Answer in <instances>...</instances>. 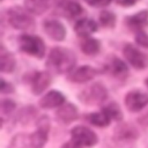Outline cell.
Returning a JSON list of instances; mask_svg holds the SVG:
<instances>
[{
  "label": "cell",
  "instance_id": "10",
  "mask_svg": "<svg viewBox=\"0 0 148 148\" xmlns=\"http://www.w3.org/2000/svg\"><path fill=\"white\" fill-rule=\"evenodd\" d=\"M139 136L138 130L131 124H120L116 127L113 138L118 142H132Z\"/></svg>",
  "mask_w": 148,
  "mask_h": 148
},
{
  "label": "cell",
  "instance_id": "11",
  "mask_svg": "<svg viewBox=\"0 0 148 148\" xmlns=\"http://www.w3.org/2000/svg\"><path fill=\"white\" fill-rule=\"evenodd\" d=\"M31 83V89L35 95L42 94L51 83V76L46 72H35L29 79Z\"/></svg>",
  "mask_w": 148,
  "mask_h": 148
},
{
  "label": "cell",
  "instance_id": "24",
  "mask_svg": "<svg viewBox=\"0 0 148 148\" xmlns=\"http://www.w3.org/2000/svg\"><path fill=\"white\" fill-rule=\"evenodd\" d=\"M103 110H104V111L108 113V116H109L111 119H113V120L119 121V120H121V118H123L121 110H120L119 105H118L116 102H110L108 105H105V106L103 108Z\"/></svg>",
  "mask_w": 148,
  "mask_h": 148
},
{
  "label": "cell",
  "instance_id": "30",
  "mask_svg": "<svg viewBox=\"0 0 148 148\" xmlns=\"http://www.w3.org/2000/svg\"><path fill=\"white\" fill-rule=\"evenodd\" d=\"M88 5L90 6H97V7H103V6H108L112 0H84Z\"/></svg>",
  "mask_w": 148,
  "mask_h": 148
},
{
  "label": "cell",
  "instance_id": "32",
  "mask_svg": "<svg viewBox=\"0 0 148 148\" xmlns=\"http://www.w3.org/2000/svg\"><path fill=\"white\" fill-rule=\"evenodd\" d=\"M138 120H139V123L142 124V125H148V111H147L145 114H142Z\"/></svg>",
  "mask_w": 148,
  "mask_h": 148
},
{
  "label": "cell",
  "instance_id": "5",
  "mask_svg": "<svg viewBox=\"0 0 148 148\" xmlns=\"http://www.w3.org/2000/svg\"><path fill=\"white\" fill-rule=\"evenodd\" d=\"M72 141H74L77 146H84V147H91L97 143V135L95 132L89 130L84 126H75L71 131Z\"/></svg>",
  "mask_w": 148,
  "mask_h": 148
},
{
  "label": "cell",
  "instance_id": "21",
  "mask_svg": "<svg viewBox=\"0 0 148 148\" xmlns=\"http://www.w3.org/2000/svg\"><path fill=\"white\" fill-rule=\"evenodd\" d=\"M86 119L90 124H92L95 126H98V127H105L111 121V118L108 116V113L104 110H102L101 112H95V113L87 114L86 116Z\"/></svg>",
  "mask_w": 148,
  "mask_h": 148
},
{
  "label": "cell",
  "instance_id": "3",
  "mask_svg": "<svg viewBox=\"0 0 148 148\" xmlns=\"http://www.w3.org/2000/svg\"><path fill=\"white\" fill-rule=\"evenodd\" d=\"M18 45L23 52L34 57L43 58L45 54V44L43 39L38 36L21 35L18 37Z\"/></svg>",
  "mask_w": 148,
  "mask_h": 148
},
{
  "label": "cell",
  "instance_id": "22",
  "mask_svg": "<svg viewBox=\"0 0 148 148\" xmlns=\"http://www.w3.org/2000/svg\"><path fill=\"white\" fill-rule=\"evenodd\" d=\"M8 148H35V146L31 141L30 134L20 133L12 139Z\"/></svg>",
  "mask_w": 148,
  "mask_h": 148
},
{
  "label": "cell",
  "instance_id": "15",
  "mask_svg": "<svg viewBox=\"0 0 148 148\" xmlns=\"http://www.w3.org/2000/svg\"><path fill=\"white\" fill-rule=\"evenodd\" d=\"M77 116H79L77 108L72 103H65L56 112V117H57L58 121H60L62 124H69L74 120H76Z\"/></svg>",
  "mask_w": 148,
  "mask_h": 148
},
{
  "label": "cell",
  "instance_id": "7",
  "mask_svg": "<svg viewBox=\"0 0 148 148\" xmlns=\"http://www.w3.org/2000/svg\"><path fill=\"white\" fill-rule=\"evenodd\" d=\"M50 130V120L46 116H43L37 121V131L30 134L31 141L35 148H43L47 141V134Z\"/></svg>",
  "mask_w": 148,
  "mask_h": 148
},
{
  "label": "cell",
  "instance_id": "19",
  "mask_svg": "<svg viewBox=\"0 0 148 148\" xmlns=\"http://www.w3.org/2000/svg\"><path fill=\"white\" fill-rule=\"evenodd\" d=\"M75 32L81 37H89L97 30V24L90 18H81L75 23Z\"/></svg>",
  "mask_w": 148,
  "mask_h": 148
},
{
  "label": "cell",
  "instance_id": "12",
  "mask_svg": "<svg viewBox=\"0 0 148 148\" xmlns=\"http://www.w3.org/2000/svg\"><path fill=\"white\" fill-rule=\"evenodd\" d=\"M43 27H44V31L46 32V35L54 40L60 42L66 36L65 27L62 25V23H60L57 20H46L44 21Z\"/></svg>",
  "mask_w": 148,
  "mask_h": 148
},
{
  "label": "cell",
  "instance_id": "26",
  "mask_svg": "<svg viewBox=\"0 0 148 148\" xmlns=\"http://www.w3.org/2000/svg\"><path fill=\"white\" fill-rule=\"evenodd\" d=\"M36 114V110L32 108V106H28V108H24L20 111L17 118L20 119V121L22 124H27L30 121L31 118H34V116Z\"/></svg>",
  "mask_w": 148,
  "mask_h": 148
},
{
  "label": "cell",
  "instance_id": "8",
  "mask_svg": "<svg viewBox=\"0 0 148 148\" xmlns=\"http://www.w3.org/2000/svg\"><path fill=\"white\" fill-rule=\"evenodd\" d=\"M148 104V94L132 90L125 96V105L131 112H138Z\"/></svg>",
  "mask_w": 148,
  "mask_h": 148
},
{
  "label": "cell",
  "instance_id": "28",
  "mask_svg": "<svg viewBox=\"0 0 148 148\" xmlns=\"http://www.w3.org/2000/svg\"><path fill=\"white\" fill-rule=\"evenodd\" d=\"M135 42L140 45V46H143V47H147L148 49V35L143 31H139L136 34V37H135Z\"/></svg>",
  "mask_w": 148,
  "mask_h": 148
},
{
  "label": "cell",
  "instance_id": "29",
  "mask_svg": "<svg viewBox=\"0 0 148 148\" xmlns=\"http://www.w3.org/2000/svg\"><path fill=\"white\" fill-rule=\"evenodd\" d=\"M0 89H1L2 94H12L14 91V87L10 83H8L7 81H5L3 79H1V88Z\"/></svg>",
  "mask_w": 148,
  "mask_h": 148
},
{
  "label": "cell",
  "instance_id": "33",
  "mask_svg": "<svg viewBox=\"0 0 148 148\" xmlns=\"http://www.w3.org/2000/svg\"><path fill=\"white\" fill-rule=\"evenodd\" d=\"M61 148H80V146H77L74 141H69V142H67V143L62 145V147H61Z\"/></svg>",
  "mask_w": 148,
  "mask_h": 148
},
{
  "label": "cell",
  "instance_id": "4",
  "mask_svg": "<svg viewBox=\"0 0 148 148\" xmlns=\"http://www.w3.org/2000/svg\"><path fill=\"white\" fill-rule=\"evenodd\" d=\"M7 15H8L9 24L15 29L28 30V29H32L35 25L34 18L28 14L27 10H24L20 7L9 8L7 12Z\"/></svg>",
  "mask_w": 148,
  "mask_h": 148
},
{
  "label": "cell",
  "instance_id": "16",
  "mask_svg": "<svg viewBox=\"0 0 148 148\" xmlns=\"http://www.w3.org/2000/svg\"><path fill=\"white\" fill-rule=\"evenodd\" d=\"M65 96L58 90H51L46 92L39 101V105L44 109H52L65 103Z\"/></svg>",
  "mask_w": 148,
  "mask_h": 148
},
{
  "label": "cell",
  "instance_id": "1",
  "mask_svg": "<svg viewBox=\"0 0 148 148\" xmlns=\"http://www.w3.org/2000/svg\"><path fill=\"white\" fill-rule=\"evenodd\" d=\"M76 62V57L74 52H72L69 49L56 46L51 50L47 60H46V67L57 74H64L71 72Z\"/></svg>",
  "mask_w": 148,
  "mask_h": 148
},
{
  "label": "cell",
  "instance_id": "17",
  "mask_svg": "<svg viewBox=\"0 0 148 148\" xmlns=\"http://www.w3.org/2000/svg\"><path fill=\"white\" fill-rule=\"evenodd\" d=\"M106 71L110 75L118 77V79H124L127 76L128 74V68L125 65V62L123 60H120L117 57H112L109 61V64L106 65Z\"/></svg>",
  "mask_w": 148,
  "mask_h": 148
},
{
  "label": "cell",
  "instance_id": "27",
  "mask_svg": "<svg viewBox=\"0 0 148 148\" xmlns=\"http://www.w3.org/2000/svg\"><path fill=\"white\" fill-rule=\"evenodd\" d=\"M0 109H1V118L5 119L15 109V103L12 99H2L1 101V108Z\"/></svg>",
  "mask_w": 148,
  "mask_h": 148
},
{
  "label": "cell",
  "instance_id": "18",
  "mask_svg": "<svg viewBox=\"0 0 148 148\" xmlns=\"http://www.w3.org/2000/svg\"><path fill=\"white\" fill-rule=\"evenodd\" d=\"M56 0H25V8L34 14H43L54 5Z\"/></svg>",
  "mask_w": 148,
  "mask_h": 148
},
{
  "label": "cell",
  "instance_id": "14",
  "mask_svg": "<svg viewBox=\"0 0 148 148\" xmlns=\"http://www.w3.org/2000/svg\"><path fill=\"white\" fill-rule=\"evenodd\" d=\"M97 74V71L90 66H82L73 71L68 75V80L75 83H84L92 80Z\"/></svg>",
  "mask_w": 148,
  "mask_h": 148
},
{
  "label": "cell",
  "instance_id": "23",
  "mask_svg": "<svg viewBox=\"0 0 148 148\" xmlns=\"http://www.w3.org/2000/svg\"><path fill=\"white\" fill-rule=\"evenodd\" d=\"M101 44L95 38H86L81 43V51L88 56H94L99 52Z\"/></svg>",
  "mask_w": 148,
  "mask_h": 148
},
{
  "label": "cell",
  "instance_id": "20",
  "mask_svg": "<svg viewBox=\"0 0 148 148\" xmlns=\"http://www.w3.org/2000/svg\"><path fill=\"white\" fill-rule=\"evenodd\" d=\"M15 58L3 46L0 49V69L3 73H10L15 68Z\"/></svg>",
  "mask_w": 148,
  "mask_h": 148
},
{
  "label": "cell",
  "instance_id": "6",
  "mask_svg": "<svg viewBox=\"0 0 148 148\" xmlns=\"http://www.w3.org/2000/svg\"><path fill=\"white\" fill-rule=\"evenodd\" d=\"M124 56L127 61L136 69H143L148 67V56L138 50L132 44H126L124 46Z\"/></svg>",
  "mask_w": 148,
  "mask_h": 148
},
{
  "label": "cell",
  "instance_id": "31",
  "mask_svg": "<svg viewBox=\"0 0 148 148\" xmlns=\"http://www.w3.org/2000/svg\"><path fill=\"white\" fill-rule=\"evenodd\" d=\"M139 0H117V2L121 6H132L135 2H138Z\"/></svg>",
  "mask_w": 148,
  "mask_h": 148
},
{
  "label": "cell",
  "instance_id": "9",
  "mask_svg": "<svg viewBox=\"0 0 148 148\" xmlns=\"http://www.w3.org/2000/svg\"><path fill=\"white\" fill-rule=\"evenodd\" d=\"M57 13L69 20L75 18L83 14V8L75 1L72 0H61L57 6Z\"/></svg>",
  "mask_w": 148,
  "mask_h": 148
},
{
  "label": "cell",
  "instance_id": "34",
  "mask_svg": "<svg viewBox=\"0 0 148 148\" xmlns=\"http://www.w3.org/2000/svg\"><path fill=\"white\" fill-rule=\"evenodd\" d=\"M145 82H146V86H147V87H148V77H147V79H146V80H145Z\"/></svg>",
  "mask_w": 148,
  "mask_h": 148
},
{
  "label": "cell",
  "instance_id": "25",
  "mask_svg": "<svg viewBox=\"0 0 148 148\" xmlns=\"http://www.w3.org/2000/svg\"><path fill=\"white\" fill-rule=\"evenodd\" d=\"M99 22L105 28H113L116 24V15L110 10H102L99 14Z\"/></svg>",
  "mask_w": 148,
  "mask_h": 148
},
{
  "label": "cell",
  "instance_id": "2",
  "mask_svg": "<svg viewBox=\"0 0 148 148\" xmlns=\"http://www.w3.org/2000/svg\"><path fill=\"white\" fill-rule=\"evenodd\" d=\"M106 97L108 90L99 82L88 86L79 94V99L87 105H99L106 99Z\"/></svg>",
  "mask_w": 148,
  "mask_h": 148
},
{
  "label": "cell",
  "instance_id": "13",
  "mask_svg": "<svg viewBox=\"0 0 148 148\" xmlns=\"http://www.w3.org/2000/svg\"><path fill=\"white\" fill-rule=\"evenodd\" d=\"M125 24L132 31H141V29L148 25V10L145 9L134 15L127 16L125 18Z\"/></svg>",
  "mask_w": 148,
  "mask_h": 148
}]
</instances>
